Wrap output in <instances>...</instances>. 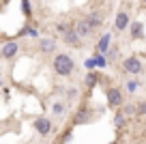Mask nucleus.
<instances>
[{
  "mask_svg": "<svg viewBox=\"0 0 146 144\" xmlns=\"http://www.w3.org/2000/svg\"><path fill=\"white\" fill-rule=\"evenodd\" d=\"M73 69H75V63H73V58L69 54H56L54 58V71L58 73V75H71Z\"/></svg>",
  "mask_w": 146,
  "mask_h": 144,
  "instance_id": "nucleus-1",
  "label": "nucleus"
},
{
  "mask_svg": "<svg viewBox=\"0 0 146 144\" xmlns=\"http://www.w3.org/2000/svg\"><path fill=\"white\" fill-rule=\"evenodd\" d=\"M62 39H64V43H67L69 47H80V45H82V37L78 35V30H75L73 24L67 28V32L62 35Z\"/></svg>",
  "mask_w": 146,
  "mask_h": 144,
  "instance_id": "nucleus-2",
  "label": "nucleus"
},
{
  "mask_svg": "<svg viewBox=\"0 0 146 144\" xmlns=\"http://www.w3.org/2000/svg\"><path fill=\"white\" fill-rule=\"evenodd\" d=\"M123 67H125V71H127V73H131V75H137V73L142 71V60L137 58V56H129V58H125Z\"/></svg>",
  "mask_w": 146,
  "mask_h": 144,
  "instance_id": "nucleus-3",
  "label": "nucleus"
},
{
  "mask_svg": "<svg viewBox=\"0 0 146 144\" xmlns=\"http://www.w3.org/2000/svg\"><path fill=\"white\" fill-rule=\"evenodd\" d=\"M131 26V22H129V13L127 11H118L116 13V19H114V28L116 30H127V28Z\"/></svg>",
  "mask_w": 146,
  "mask_h": 144,
  "instance_id": "nucleus-4",
  "label": "nucleus"
},
{
  "mask_svg": "<svg viewBox=\"0 0 146 144\" xmlns=\"http://www.w3.org/2000/svg\"><path fill=\"white\" fill-rule=\"evenodd\" d=\"M35 129H36V133L47 135V133L52 131V121H50V118H45V116L36 118V121H35Z\"/></svg>",
  "mask_w": 146,
  "mask_h": 144,
  "instance_id": "nucleus-5",
  "label": "nucleus"
},
{
  "mask_svg": "<svg viewBox=\"0 0 146 144\" xmlns=\"http://www.w3.org/2000/svg\"><path fill=\"white\" fill-rule=\"evenodd\" d=\"M108 103L112 105V108L123 105V93H120V88H110L108 90Z\"/></svg>",
  "mask_w": 146,
  "mask_h": 144,
  "instance_id": "nucleus-6",
  "label": "nucleus"
},
{
  "mask_svg": "<svg viewBox=\"0 0 146 144\" xmlns=\"http://www.w3.org/2000/svg\"><path fill=\"white\" fill-rule=\"evenodd\" d=\"M84 19H86L90 32H95L97 28H101V24H103V15H101V13H90V15H86Z\"/></svg>",
  "mask_w": 146,
  "mask_h": 144,
  "instance_id": "nucleus-7",
  "label": "nucleus"
},
{
  "mask_svg": "<svg viewBox=\"0 0 146 144\" xmlns=\"http://www.w3.org/2000/svg\"><path fill=\"white\" fill-rule=\"evenodd\" d=\"M0 54H2V58H13V56L17 54V43H15V41L5 43V45H2V50H0Z\"/></svg>",
  "mask_w": 146,
  "mask_h": 144,
  "instance_id": "nucleus-8",
  "label": "nucleus"
},
{
  "mask_svg": "<svg viewBox=\"0 0 146 144\" xmlns=\"http://www.w3.org/2000/svg\"><path fill=\"white\" fill-rule=\"evenodd\" d=\"M131 37L133 39H144V24L142 22H131Z\"/></svg>",
  "mask_w": 146,
  "mask_h": 144,
  "instance_id": "nucleus-9",
  "label": "nucleus"
},
{
  "mask_svg": "<svg viewBox=\"0 0 146 144\" xmlns=\"http://www.w3.org/2000/svg\"><path fill=\"white\" fill-rule=\"evenodd\" d=\"M73 26H75V30H78V35H80V37H88V35H92L90 28H88V24H86V19H80V22H75Z\"/></svg>",
  "mask_w": 146,
  "mask_h": 144,
  "instance_id": "nucleus-10",
  "label": "nucleus"
},
{
  "mask_svg": "<svg viewBox=\"0 0 146 144\" xmlns=\"http://www.w3.org/2000/svg\"><path fill=\"white\" fill-rule=\"evenodd\" d=\"M39 47H41L43 54H50V52L56 50V43L52 39H41V41H39Z\"/></svg>",
  "mask_w": 146,
  "mask_h": 144,
  "instance_id": "nucleus-11",
  "label": "nucleus"
},
{
  "mask_svg": "<svg viewBox=\"0 0 146 144\" xmlns=\"http://www.w3.org/2000/svg\"><path fill=\"white\" fill-rule=\"evenodd\" d=\"M108 47H110V35H103V37H101V41L97 43V50H99V54H105Z\"/></svg>",
  "mask_w": 146,
  "mask_h": 144,
  "instance_id": "nucleus-12",
  "label": "nucleus"
},
{
  "mask_svg": "<svg viewBox=\"0 0 146 144\" xmlns=\"http://www.w3.org/2000/svg\"><path fill=\"white\" fill-rule=\"evenodd\" d=\"M92 63H95L97 67H101V69H103L105 65H108V60H105V56H103V54H97L95 58H92Z\"/></svg>",
  "mask_w": 146,
  "mask_h": 144,
  "instance_id": "nucleus-13",
  "label": "nucleus"
},
{
  "mask_svg": "<svg viewBox=\"0 0 146 144\" xmlns=\"http://www.w3.org/2000/svg\"><path fill=\"white\" fill-rule=\"evenodd\" d=\"M97 84V73H88L86 75V88H92Z\"/></svg>",
  "mask_w": 146,
  "mask_h": 144,
  "instance_id": "nucleus-14",
  "label": "nucleus"
},
{
  "mask_svg": "<svg viewBox=\"0 0 146 144\" xmlns=\"http://www.w3.org/2000/svg\"><path fill=\"white\" fill-rule=\"evenodd\" d=\"M52 112H54L56 116H62V112H64V105H62V103H54V105H52Z\"/></svg>",
  "mask_w": 146,
  "mask_h": 144,
  "instance_id": "nucleus-15",
  "label": "nucleus"
},
{
  "mask_svg": "<svg viewBox=\"0 0 146 144\" xmlns=\"http://www.w3.org/2000/svg\"><path fill=\"white\" fill-rule=\"evenodd\" d=\"M88 118H90V116H88V112H86V110H82V112H78V116H75V123L88 121Z\"/></svg>",
  "mask_w": 146,
  "mask_h": 144,
  "instance_id": "nucleus-16",
  "label": "nucleus"
},
{
  "mask_svg": "<svg viewBox=\"0 0 146 144\" xmlns=\"http://www.w3.org/2000/svg\"><path fill=\"white\" fill-rule=\"evenodd\" d=\"M67 97H69V101H75V99H78V88H69Z\"/></svg>",
  "mask_w": 146,
  "mask_h": 144,
  "instance_id": "nucleus-17",
  "label": "nucleus"
},
{
  "mask_svg": "<svg viewBox=\"0 0 146 144\" xmlns=\"http://www.w3.org/2000/svg\"><path fill=\"white\" fill-rule=\"evenodd\" d=\"M114 125H116V127H123V125H125V116H123V114H116Z\"/></svg>",
  "mask_w": 146,
  "mask_h": 144,
  "instance_id": "nucleus-18",
  "label": "nucleus"
},
{
  "mask_svg": "<svg viewBox=\"0 0 146 144\" xmlns=\"http://www.w3.org/2000/svg\"><path fill=\"white\" fill-rule=\"evenodd\" d=\"M137 88H140V84H137V82H129V84H127V90H129V93H135Z\"/></svg>",
  "mask_w": 146,
  "mask_h": 144,
  "instance_id": "nucleus-19",
  "label": "nucleus"
},
{
  "mask_svg": "<svg viewBox=\"0 0 146 144\" xmlns=\"http://www.w3.org/2000/svg\"><path fill=\"white\" fill-rule=\"evenodd\" d=\"M137 114H146V103H142V105H137Z\"/></svg>",
  "mask_w": 146,
  "mask_h": 144,
  "instance_id": "nucleus-20",
  "label": "nucleus"
},
{
  "mask_svg": "<svg viewBox=\"0 0 146 144\" xmlns=\"http://www.w3.org/2000/svg\"><path fill=\"white\" fill-rule=\"evenodd\" d=\"M0 86H2V77H0Z\"/></svg>",
  "mask_w": 146,
  "mask_h": 144,
  "instance_id": "nucleus-21",
  "label": "nucleus"
},
{
  "mask_svg": "<svg viewBox=\"0 0 146 144\" xmlns=\"http://www.w3.org/2000/svg\"><path fill=\"white\" fill-rule=\"evenodd\" d=\"M142 2H144V5H146V0H142Z\"/></svg>",
  "mask_w": 146,
  "mask_h": 144,
  "instance_id": "nucleus-22",
  "label": "nucleus"
},
{
  "mask_svg": "<svg viewBox=\"0 0 146 144\" xmlns=\"http://www.w3.org/2000/svg\"><path fill=\"white\" fill-rule=\"evenodd\" d=\"M112 144H116V142H112Z\"/></svg>",
  "mask_w": 146,
  "mask_h": 144,
  "instance_id": "nucleus-23",
  "label": "nucleus"
}]
</instances>
